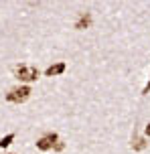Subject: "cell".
Instances as JSON below:
<instances>
[{
    "label": "cell",
    "mask_w": 150,
    "mask_h": 154,
    "mask_svg": "<svg viewBox=\"0 0 150 154\" xmlns=\"http://www.w3.org/2000/svg\"><path fill=\"white\" fill-rule=\"evenodd\" d=\"M29 95H31V87L20 85V87H14V89H10V91L6 93V100L12 101V103H20V101L29 100Z\"/></svg>",
    "instance_id": "1"
},
{
    "label": "cell",
    "mask_w": 150,
    "mask_h": 154,
    "mask_svg": "<svg viewBox=\"0 0 150 154\" xmlns=\"http://www.w3.org/2000/svg\"><path fill=\"white\" fill-rule=\"evenodd\" d=\"M37 148H39V150H51V148L61 150V148H63V144L59 142L57 134H47V136H43V138L37 140Z\"/></svg>",
    "instance_id": "2"
},
{
    "label": "cell",
    "mask_w": 150,
    "mask_h": 154,
    "mask_svg": "<svg viewBox=\"0 0 150 154\" xmlns=\"http://www.w3.org/2000/svg\"><path fill=\"white\" fill-rule=\"evenodd\" d=\"M16 77L20 79V81H35L37 77H39V71L31 67V65H20L18 69H16Z\"/></svg>",
    "instance_id": "3"
},
{
    "label": "cell",
    "mask_w": 150,
    "mask_h": 154,
    "mask_svg": "<svg viewBox=\"0 0 150 154\" xmlns=\"http://www.w3.org/2000/svg\"><path fill=\"white\" fill-rule=\"evenodd\" d=\"M63 71H65V63H55V65H51V67L45 71V75H47V77H53V75L63 73Z\"/></svg>",
    "instance_id": "4"
},
{
    "label": "cell",
    "mask_w": 150,
    "mask_h": 154,
    "mask_svg": "<svg viewBox=\"0 0 150 154\" xmlns=\"http://www.w3.org/2000/svg\"><path fill=\"white\" fill-rule=\"evenodd\" d=\"M89 23H91V16H89V14H81V16H79V20L75 23V29H79V31H81V29H87Z\"/></svg>",
    "instance_id": "5"
},
{
    "label": "cell",
    "mask_w": 150,
    "mask_h": 154,
    "mask_svg": "<svg viewBox=\"0 0 150 154\" xmlns=\"http://www.w3.org/2000/svg\"><path fill=\"white\" fill-rule=\"evenodd\" d=\"M132 148H134V150H144V148H146V142H144L142 138H136L134 142H132Z\"/></svg>",
    "instance_id": "6"
},
{
    "label": "cell",
    "mask_w": 150,
    "mask_h": 154,
    "mask_svg": "<svg viewBox=\"0 0 150 154\" xmlns=\"http://www.w3.org/2000/svg\"><path fill=\"white\" fill-rule=\"evenodd\" d=\"M12 140H14V134H8V136H4V138L0 140V148H6L8 144L12 142Z\"/></svg>",
    "instance_id": "7"
},
{
    "label": "cell",
    "mask_w": 150,
    "mask_h": 154,
    "mask_svg": "<svg viewBox=\"0 0 150 154\" xmlns=\"http://www.w3.org/2000/svg\"><path fill=\"white\" fill-rule=\"evenodd\" d=\"M146 136H150V124L146 126Z\"/></svg>",
    "instance_id": "8"
}]
</instances>
